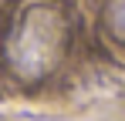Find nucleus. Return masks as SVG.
Instances as JSON below:
<instances>
[{"label": "nucleus", "instance_id": "nucleus-1", "mask_svg": "<svg viewBox=\"0 0 125 121\" xmlns=\"http://www.w3.org/2000/svg\"><path fill=\"white\" fill-rule=\"evenodd\" d=\"M64 40H68V27L61 14L51 7H31L10 30V64L27 78H37L58 64Z\"/></svg>", "mask_w": 125, "mask_h": 121}, {"label": "nucleus", "instance_id": "nucleus-2", "mask_svg": "<svg viewBox=\"0 0 125 121\" xmlns=\"http://www.w3.org/2000/svg\"><path fill=\"white\" fill-rule=\"evenodd\" d=\"M112 24H115V30L125 37V0L115 3V10H112Z\"/></svg>", "mask_w": 125, "mask_h": 121}]
</instances>
